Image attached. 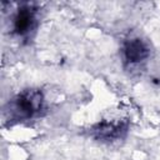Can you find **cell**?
I'll return each mask as SVG.
<instances>
[{
    "label": "cell",
    "mask_w": 160,
    "mask_h": 160,
    "mask_svg": "<svg viewBox=\"0 0 160 160\" xmlns=\"http://www.w3.org/2000/svg\"><path fill=\"white\" fill-rule=\"evenodd\" d=\"M44 104L42 94L39 90H28L18 95L10 105V118L16 120H24L38 115Z\"/></svg>",
    "instance_id": "cell-1"
},
{
    "label": "cell",
    "mask_w": 160,
    "mask_h": 160,
    "mask_svg": "<svg viewBox=\"0 0 160 160\" xmlns=\"http://www.w3.org/2000/svg\"><path fill=\"white\" fill-rule=\"evenodd\" d=\"M122 52H124L125 60L129 64H138V62L144 61L149 56L150 50L146 42H144L139 38H134V39L128 40L124 44Z\"/></svg>",
    "instance_id": "cell-2"
},
{
    "label": "cell",
    "mask_w": 160,
    "mask_h": 160,
    "mask_svg": "<svg viewBox=\"0 0 160 160\" xmlns=\"http://www.w3.org/2000/svg\"><path fill=\"white\" fill-rule=\"evenodd\" d=\"M35 25V15L34 10L30 6H22L18 10L16 15L14 16V30L18 35H26L29 34Z\"/></svg>",
    "instance_id": "cell-3"
},
{
    "label": "cell",
    "mask_w": 160,
    "mask_h": 160,
    "mask_svg": "<svg viewBox=\"0 0 160 160\" xmlns=\"http://www.w3.org/2000/svg\"><path fill=\"white\" fill-rule=\"evenodd\" d=\"M96 136L100 139L106 140H114L121 135L122 131H125V128L121 126V124H114V122H102L98 125V129L94 130Z\"/></svg>",
    "instance_id": "cell-4"
}]
</instances>
